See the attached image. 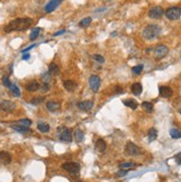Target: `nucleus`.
I'll return each instance as SVG.
<instances>
[{"label": "nucleus", "mask_w": 181, "mask_h": 182, "mask_svg": "<svg viewBox=\"0 0 181 182\" xmlns=\"http://www.w3.org/2000/svg\"><path fill=\"white\" fill-rule=\"evenodd\" d=\"M32 25V19L30 18H18V19L12 20L9 22L6 27L4 31L6 32H11V31H24L27 30L28 28Z\"/></svg>", "instance_id": "1"}, {"label": "nucleus", "mask_w": 181, "mask_h": 182, "mask_svg": "<svg viewBox=\"0 0 181 182\" xmlns=\"http://www.w3.org/2000/svg\"><path fill=\"white\" fill-rule=\"evenodd\" d=\"M161 32V28L158 25H148L143 31H142V37L146 40H152L156 39Z\"/></svg>", "instance_id": "2"}, {"label": "nucleus", "mask_w": 181, "mask_h": 182, "mask_svg": "<svg viewBox=\"0 0 181 182\" xmlns=\"http://www.w3.org/2000/svg\"><path fill=\"white\" fill-rule=\"evenodd\" d=\"M165 17L169 20H177L181 16V8L180 7H170L165 11Z\"/></svg>", "instance_id": "3"}, {"label": "nucleus", "mask_w": 181, "mask_h": 182, "mask_svg": "<svg viewBox=\"0 0 181 182\" xmlns=\"http://www.w3.org/2000/svg\"><path fill=\"white\" fill-rule=\"evenodd\" d=\"M62 169L68 171L71 175H78L80 171V166L77 162H66L62 164Z\"/></svg>", "instance_id": "4"}, {"label": "nucleus", "mask_w": 181, "mask_h": 182, "mask_svg": "<svg viewBox=\"0 0 181 182\" xmlns=\"http://www.w3.org/2000/svg\"><path fill=\"white\" fill-rule=\"evenodd\" d=\"M57 131L59 133V139L63 142H71L72 141V133L69 129L65 127H60L57 129Z\"/></svg>", "instance_id": "5"}, {"label": "nucleus", "mask_w": 181, "mask_h": 182, "mask_svg": "<svg viewBox=\"0 0 181 182\" xmlns=\"http://www.w3.org/2000/svg\"><path fill=\"white\" fill-rule=\"evenodd\" d=\"M142 150L140 148L137 146V144H134V142H128L126 144V153L128 155H131V157H137V155H141Z\"/></svg>", "instance_id": "6"}, {"label": "nucleus", "mask_w": 181, "mask_h": 182, "mask_svg": "<svg viewBox=\"0 0 181 182\" xmlns=\"http://www.w3.org/2000/svg\"><path fill=\"white\" fill-rule=\"evenodd\" d=\"M168 52H169V49H168V47L165 46V45H159V46H157L154 48V57H156V59H158V60L165 58Z\"/></svg>", "instance_id": "7"}, {"label": "nucleus", "mask_w": 181, "mask_h": 182, "mask_svg": "<svg viewBox=\"0 0 181 182\" xmlns=\"http://www.w3.org/2000/svg\"><path fill=\"white\" fill-rule=\"evenodd\" d=\"M163 15H165V10L160 6H154L149 10V17L152 19H159Z\"/></svg>", "instance_id": "8"}, {"label": "nucleus", "mask_w": 181, "mask_h": 182, "mask_svg": "<svg viewBox=\"0 0 181 182\" xmlns=\"http://www.w3.org/2000/svg\"><path fill=\"white\" fill-rule=\"evenodd\" d=\"M100 83H101V80H100V78H99L97 74L90 76V78H89V85H90L92 91L97 92L99 90V88H100Z\"/></svg>", "instance_id": "9"}, {"label": "nucleus", "mask_w": 181, "mask_h": 182, "mask_svg": "<svg viewBox=\"0 0 181 182\" xmlns=\"http://www.w3.org/2000/svg\"><path fill=\"white\" fill-rule=\"evenodd\" d=\"M16 109V105L9 100H4L0 103V111L2 112H11Z\"/></svg>", "instance_id": "10"}, {"label": "nucleus", "mask_w": 181, "mask_h": 182, "mask_svg": "<svg viewBox=\"0 0 181 182\" xmlns=\"http://www.w3.org/2000/svg\"><path fill=\"white\" fill-rule=\"evenodd\" d=\"M93 107V102L91 100H85L78 103V108L82 111H90Z\"/></svg>", "instance_id": "11"}, {"label": "nucleus", "mask_w": 181, "mask_h": 182, "mask_svg": "<svg viewBox=\"0 0 181 182\" xmlns=\"http://www.w3.org/2000/svg\"><path fill=\"white\" fill-rule=\"evenodd\" d=\"M159 93L162 98H170L173 94V91L170 87H167V85H162L159 88Z\"/></svg>", "instance_id": "12"}, {"label": "nucleus", "mask_w": 181, "mask_h": 182, "mask_svg": "<svg viewBox=\"0 0 181 182\" xmlns=\"http://www.w3.org/2000/svg\"><path fill=\"white\" fill-rule=\"evenodd\" d=\"M60 2H61V0H51L50 2H48L47 6L45 7V10H46V12L50 13V12H52L53 10H56V9H57V7L60 4Z\"/></svg>", "instance_id": "13"}, {"label": "nucleus", "mask_w": 181, "mask_h": 182, "mask_svg": "<svg viewBox=\"0 0 181 182\" xmlns=\"http://www.w3.org/2000/svg\"><path fill=\"white\" fill-rule=\"evenodd\" d=\"M11 155L7 151H0V163L2 164H9L11 163Z\"/></svg>", "instance_id": "14"}, {"label": "nucleus", "mask_w": 181, "mask_h": 182, "mask_svg": "<svg viewBox=\"0 0 181 182\" xmlns=\"http://www.w3.org/2000/svg\"><path fill=\"white\" fill-rule=\"evenodd\" d=\"M39 88H40V85L37 80L29 81L27 85H26V89H27V91H29V92H35V91H37Z\"/></svg>", "instance_id": "15"}, {"label": "nucleus", "mask_w": 181, "mask_h": 182, "mask_svg": "<svg viewBox=\"0 0 181 182\" xmlns=\"http://www.w3.org/2000/svg\"><path fill=\"white\" fill-rule=\"evenodd\" d=\"M63 87H65V89L67 90V91L72 92L77 88V83L73 80H65L63 81Z\"/></svg>", "instance_id": "16"}, {"label": "nucleus", "mask_w": 181, "mask_h": 182, "mask_svg": "<svg viewBox=\"0 0 181 182\" xmlns=\"http://www.w3.org/2000/svg\"><path fill=\"white\" fill-rule=\"evenodd\" d=\"M60 103L57 102V101H48L47 102V109L51 112H55V111H58L60 109Z\"/></svg>", "instance_id": "17"}, {"label": "nucleus", "mask_w": 181, "mask_h": 182, "mask_svg": "<svg viewBox=\"0 0 181 182\" xmlns=\"http://www.w3.org/2000/svg\"><path fill=\"white\" fill-rule=\"evenodd\" d=\"M137 167V164L132 161H123L119 164V168L122 169V170H130V169H134V168Z\"/></svg>", "instance_id": "18"}, {"label": "nucleus", "mask_w": 181, "mask_h": 182, "mask_svg": "<svg viewBox=\"0 0 181 182\" xmlns=\"http://www.w3.org/2000/svg\"><path fill=\"white\" fill-rule=\"evenodd\" d=\"M131 92L134 93V96H140L142 92V85L139 82H136L131 85Z\"/></svg>", "instance_id": "19"}, {"label": "nucleus", "mask_w": 181, "mask_h": 182, "mask_svg": "<svg viewBox=\"0 0 181 182\" xmlns=\"http://www.w3.org/2000/svg\"><path fill=\"white\" fill-rule=\"evenodd\" d=\"M123 105L129 107V108L132 109V110H136V109L138 108V102L136 100H134V99H126V100H123Z\"/></svg>", "instance_id": "20"}, {"label": "nucleus", "mask_w": 181, "mask_h": 182, "mask_svg": "<svg viewBox=\"0 0 181 182\" xmlns=\"http://www.w3.org/2000/svg\"><path fill=\"white\" fill-rule=\"evenodd\" d=\"M106 148H107V144L103 139H98L96 141V149H97L99 152H103L106 150Z\"/></svg>", "instance_id": "21"}, {"label": "nucleus", "mask_w": 181, "mask_h": 182, "mask_svg": "<svg viewBox=\"0 0 181 182\" xmlns=\"http://www.w3.org/2000/svg\"><path fill=\"white\" fill-rule=\"evenodd\" d=\"M158 138V131L157 129L154 128H151L148 132V140H149V142H152L154 140Z\"/></svg>", "instance_id": "22"}, {"label": "nucleus", "mask_w": 181, "mask_h": 182, "mask_svg": "<svg viewBox=\"0 0 181 182\" xmlns=\"http://www.w3.org/2000/svg\"><path fill=\"white\" fill-rule=\"evenodd\" d=\"M37 127H38V130H39L40 132H42V133H47V132H49V130H50V126L48 123H46V122H39Z\"/></svg>", "instance_id": "23"}, {"label": "nucleus", "mask_w": 181, "mask_h": 182, "mask_svg": "<svg viewBox=\"0 0 181 182\" xmlns=\"http://www.w3.org/2000/svg\"><path fill=\"white\" fill-rule=\"evenodd\" d=\"M49 74L58 76V74H60V69H59V67H58V65H56V63H50V65H49Z\"/></svg>", "instance_id": "24"}, {"label": "nucleus", "mask_w": 181, "mask_h": 182, "mask_svg": "<svg viewBox=\"0 0 181 182\" xmlns=\"http://www.w3.org/2000/svg\"><path fill=\"white\" fill-rule=\"evenodd\" d=\"M9 89H10V92H11V94L13 96V97H20L21 92H20L19 88H18L15 83H11L10 87H9Z\"/></svg>", "instance_id": "25"}, {"label": "nucleus", "mask_w": 181, "mask_h": 182, "mask_svg": "<svg viewBox=\"0 0 181 182\" xmlns=\"http://www.w3.org/2000/svg\"><path fill=\"white\" fill-rule=\"evenodd\" d=\"M83 138H85V133H83V131H81L80 129H77L75 131V140L76 142H81L83 140Z\"/></svg>", "instance_id": "26"}, {"label": "nucleus", "mask_w": 181, "mask_h": 182, "mask_svg": "<svg viewBox=\"0 0 181 182\" xmlns=\"http://www.w3.org/2000/svg\"><path fill=\"white\" fill-rule=\"evenodd\" d=\"M142 108L145 109V111L148 113H151L154 111V105L151 103V102H148V101H145V102H142Z\"/></svg>", "instance_id": "27"}, {"label": "nucleus", "mask_w": 181, "mask_h": 182, "mask_svg": "<svg viewBox=\"0 0 181 182\" xmlns=\"http://www.w3.org/2000/svg\"><path fill=\"white\" fill-rule=\"evenodd\" d=\"M13 124L21 126V127H30V126H31V120H30V119H21V120L16 121Z\"/></svg>", "instance_id": "28"}, {"label": "nucleus", "mask_w": 181, "mask_h": 182, "mask_svg": "<svg viewBox=\"0 0 181 182\" xmlns=\"http://www.w3.org/2000/svg\"><path fill=\"white\" fill-rule=\"evenodd\" d=\"M41 80H42L43 85H49V83L51 81V74H49V72H45V74H41Z\"/></svg>", "instance_id": "29"}, {"label": "nucleus", "mask_w": 181, "mask_h": 182, "mask_svg": "<svg viewBox=\"0 0 181 182\" xmlns=\"http://www.w3.org/2000/svg\"><path fill=\"white\" fill-rule=\"evenodd\" d=\"M13 130H16L18 132H21V133H26V132H29V127H21V126H17V124H12L11 126Z\"/></svg>", "instance_id": "30"}, {"label": "nucleus", "mask_w": 181, "mask_h": 182, "mask_svg": "<svg viewBox=\"0 0 181 182\" xmlns=\"http://www.w3.org/2000/svg\"><path fill=\"white\" fill-rule=\"evenodd\" d=\"M170 136H171V138H173V139H179V138H181V131H179V130L176 128H172L170 130Z\"/></svg>", "instance_id": "31"}, {"label": "nucleus", "mask_w": 181, "mask_h": 182, "mask_svg": "<svg viewBox=\"0 0 181 182\" xmlns=\"http://www.w3.org/2000/svg\"><path fill=\"white\" fill-rule=\"evenodd\" d=\"M91 18H89V17H87V18H85V19H82L80 22H79V27H81V28H86L88 27L89 25L91 23Z\"/></svg>", "instance_id": "32"}, {"label": "nucleus", "mask_w": 181, "mask_h": 182, "mask_svg": "<svg viewBox=\"0 0 181 182\" xmlns=\"http://www.w3.org/2000/svg\"><path fill=\"white\" fill-rule=\"evenodd\" d=\"M40 31H41L40 28H35V29H32L31 33H30V40H36V39L38 38Z\"/></svg>", "instance_id": "33"}, {"label": "nucleus", "mask_w": 181, "mask_h": 182, "mask_svg": "<svg viewBox=\"0 0 181 182\" xmlns=\"http://www.w3.org/2000/svg\"><path fill=\"white\" fill-rule=\"evenodd\" d=\"M142 69H143V66H142V65H138V66L134 67V68L131 69V71H132V74H134L138 76V74H141Z\"/></svg>", "instance_id": "34"}, {"label": "nucleus", "mask_w": 181, "mask_h": 182, "mask_svg": "<svg viewBox=\"0 0 181 182\" xmlns=\"http://www.w3.org/2000/svg\"><path fill=\"white\" fill-rule=\"evenodd\" d=\"M43 100H45V99H43L42 97H37V98H33V99H31L30 103H32V105H39V103H41Z\"/></svg>", "instance_id": "35"}, {"label": "nucleus", "mask_w": 181, "mask_h": 182, "mask_svg": "<svg viewBox=\"0 0 181 182\" xmlns=\"http://www.w3.org/2000/svg\"><path fill=\"white\" fill-rule=\"evenodd\" d=\"M2 85H4V87H10V85H11V82H10V80H9V78L7 77V76H4V77H2Z\"/></svg>", "instance_id": "36"}, {"label": "nucleus", "mask_w": 181, "mask_h": 182, "mask_svg": "<svg viewBox=\"0 0 181 182\" xmlns=\"http://www.w3.org/2000/svg\"><path fill=\"white\" fill-rule=\"evenodd\" d=\"M93 59H95L96 61H98L99 63H103V62H105V58H103L102 56H100V54H95V56H93Z\"/></svg>", "instance_id": "37"}, {"label": "nucleus", "mask_w": 181, "mask_h": 182, "mask_svg": "<svg viewBox=\"0 0 181 182\" xmlns=\"http://www.w3.org/2000/svg\"><path fill=\"white\" fill-rule=\"evenodd\" d=\"M127 173H128V170H122V169H121V170L117 173V175H118V177H125Z\"/></svg>", "instance_id": "38"}, {"label": "nucleus", "mask_w": 181, "mask_h": 182, "mask_svg": "<svg viewBox=\"0 0 181 182\" xmlns=\"http://www.w3.org/2000/svg\"><path fill=\"white\" fill-rule=\"evenodd\" d=\"M174 159H176V161H177L178 164H181V152L180 153H178V155H176Z\"/></svg>", "instance_id": "39"}, {"label": "nucleus", "mask_w": 181, "mask_h": 182, "mask_svg": "<svg viewBox=\"0 0 181 182\" xmlns=\"http://www.w3.org/2000/svg\"><path fill=\"white\" fill-rule=\"evenodd\" d=\"M41 90H42V92H47L48 90H49V85H42V87H41Z\"/></svg>", "instance_id": "40"}, {"label": "nucleus", "mask_w": 181, "mask_h": 182, "mask_svg": "<svg viewBox=\"0 0 181 182\" xmlns=\"http://www.w3.org/2000/svg\"><path fill=\"white\" fill-rule=\"evenodd\" d=\"M114 91H116V93H122L123 92V89H122L121 87H116V88H114Z\"/></svg>", "instance_id": "41"}, {"label": "nucleus", "mask_w": 181, "mask_h": 182, "mask_svg": "<svg viewBox=\"0 0 181 182\" xmlns=\"http://www.w3.org/2000/svg\"><path fill=\"white\" fill-rule=\"evenodd\" d=\"M36 46H37V45H31V46H29V47H28V48L24 49V50H22V52H24H24H27V51H29V50H30V49H32V48H33V47H36Z\"/></svg>", "instance_id": "42"}, {"label": "nucleus", "mask_w": 181, "mask_h": 182, "mask_svg": "<svg viewBox=\"0 0 181 182\" xmlns=\"http://www.w3.org/2000/svg\"><path fill=\"white\" fill-rule=\"evenodd\" d=\"M65 32H66V30H60V31H57V32H55V33H53V36H55V37H57V36L62 35V33H65Z\"/></svg>", "instance_id": "43"}, {"label": "nucleus", "mask_w": 181, "mask_h": 182, "mask_svg": "<svg viewBox=\"0 0 181 182\" xmlns=\"http://www.w3.org/2000/svg\"><path fill=\"white\" fill-rule=\"evenodd\" d=\"M29 58H30V54L29 53H24V56H22V59H24V60H28Z\"/></svg>", "instance_id": "44"}, {"label": "nucleus", "mask_w": 181, "mask_h": 182, "mask_svg": "<svg viewBox=\"0 0 181 182\" xmlns=\"http://www.w3.org/2000/svg\"><path fill=\"white\" fill-rule=\"evenodd\" d=\"M77 182H83V181H77Z\"/></svg>", "instance_id": "45"}, {"label": "nucleus", "mask_w": 181, "mask_h": 182, "mask_svg": "<svg viewBox=\"0 0 181 182\" xmlns=\"http://www.w3.org/2000/svg\"><path fill=\"white\" fill-rule=\"evenodd\" d=\"M179 112H180V113H181V109H180V111H179Z\"/></svg>", "instance_id": "46"}]
</instances>
